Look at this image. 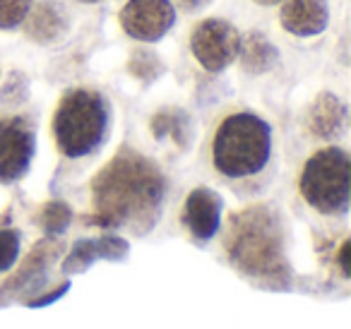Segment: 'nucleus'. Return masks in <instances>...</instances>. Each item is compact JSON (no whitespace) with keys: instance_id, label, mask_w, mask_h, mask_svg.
Here are the masks:
<instances>
[{"instance_id":"0eeeda50","label":"nucleus","mask_w":351,"mask_h":329,"mask_svg":"<svg viewBox=\"0 0 351 329\" xmlns=\"http://www.w3.org/2000/svg\"><path fill=\"white\" fill-rule=\"evenodd\" d=\"M34 156V130L20 116L0 118V183H15Z\"/></svg>"},{"instance_id":"f3484780","label":"nucleus","mask_w":351,"mask_h":329,"mask_svg":"<svg viewBox=\"0 0 351 329\" xmlns=\"http://www.w3.org/2000/svg\"><path fill=\"white\" fill-rule=\"evenodd\" d=\"M207 3H210V0H178V5H181L183 10H200Z\"/></svg>"},{"instance_id":"4468645a","label":"nucleus","mask_w":351,"mask_h":329,"mask_svg":"<svg viewBox=\"0 0 351 329\" xmlns=\"http://www.w3.org/2000/svg\"><path fill=\"white\" fill-rule=\"evenodd\" d=\"M32 8V0H0V29L22 25Z\"/></svg>"},{"instance_id":"9b49d317","label":"nucleus","mask_w":351,"mask_h":329,"mask_svg":"<svg viewBox=\"0 0 351 329\" xmlns=\"http://www.w3.org/2000/svg\"><path fill=\"white\" fill-rule=\"evenodd\" d=\"M68 29V15L65 8L53 0H46L34 8V12H27L25 32L36 44H51Z\"/></svg>"},{"instance_id":"6ab92c4d","label":"nucleus","mask_w":351,"mask_h":329,"mask_svg":"<svg viewBox=\"0 0 351 329\" xmlns=\"http://www.w3.org/2000/svg\"><path fill=\"white\" fill-rule=\"evenodd\" d=\"M260 5H274V3H282V0H255Z\"/></svg>"},{"instance_id":"aec40b11","label":"nucleus","mask_w":351,"mask_h":329,"mask_svg":"<svg viewBox=\"0 0 351 329\" xmlns=\"http://www.w3.org/2000/svg\"><path fill=\"white\" fill-rule=\"evenodd\" d=\"M82 3H99V0H82Z\"/></svg>"},{"instance_id":"f257e3e1","label":"nucleus","mask_w":351,"mask_h":329,"mask_svg":"<svg viewBox=\"0 0 351 329\" xmlns=\"http://www.w3.org/2000/svg\"><path fill=\"white\" fill-rule=\"evenodd\" d=\"M97 217L106 226L152 223L164 199V178L159 169L135 151L118 154L92 183Z\"/></svg>"},{"instance_id":"a211bd4d","label":"nucleus","mask_w":351,"mask_h":329,"mask_svg":"<svg viewBox=\"0 0 351 329\" xmlns=\"http://www.w3.org/2000/svg\"><path fill=\"white\" fill-rule=\"evenodd\" d=\"M341 269H344V274H349V243H344V247H341Z\"/></svg>"},{"instance_id":"2eb2a0df","label":"nucleus","mask_w":351,"mask_h":329,"mask_svg":"<svg viewBox=\"0 0 351 329\" xmlns=\"http://www.w3.org/2000/svg\"><path fill=\"white\" fill-rule=\"evenodd\" d=\"M20 255V233L12 228H0V271L10 269Z\"/></svg>"},{"instance_id":"39448f33","label":"nucleus","mask_w":351,"mask_h":329,"mask_svg":"<svg viewBox=\"0 0 351 329\" xmlns=\"http://www.w3.org/2000/svg\"><path fill=\"white\" fill-rule=\"evenodd\" d=\"M349 154L339 147L320 149L306 161L301 195L315 212L339 217L349 209Z\"/></svg>"},{"instance_id":"ddd939ff","label":"nucleus","mask_w":351,"mask_h":329,"mask_svg":"<svg viewBox=\"0 0 351 329\" xmlns=\"http://www.w3.org/2000/svg\"><path fill=\"white\" fill-rule=\"evenodd\" d=\"M341 123H344V106L339 103V99L332 94H322L315 106L311 108L313 132L320 137H332L339 132Z\"/></svg>"},{"instance_id":"9d476101","label":"nucleus","mask_w":351,"mask_h":329,"mask_svg":"<svg viewBox=\"0 0 351 329\" xmlns=\"http://www.w3.org/2000/svg\"><path fill=\"white\" fill-rule=\"evenodd\" d=\"M327 20V0H287L282 8V27L296 36L320 34Z\"/></svg>"},{"instance_id":"20e7f679","label":"nucleus","mask_w":351,"mask_h":329,"mask_svg":"<svg viewBox=\"0 0 351 329\" xmlns=\"http://www.w3.org/2000/svg\"><path fill=\"white\" fill-rule=\"evenodd\" d=\"M108 106L92 89H70L53 116L56 145L68 159H80L97 149L106 137Z\"/></svg>"},{"instance_id":"f8f14e48","label":"nucleus","mask_w":351,"mask_h":329,"mask_svg":"<svg viewBox=\"0 0 351 329\" xmlns=\"http://www.w3.org/2000/svg\"><path fill=\"white\" fill-rule=\"evenodd\" d=\"M241 63L248 73H265L274 65L277 60V49L267 41V36L260 32H250L243 41H241Z\"/></svg>"},{"instance_id":"7ed1b4c3","label":"nucleus","mask_w":351,"mask_h":329,"mask_svg":"<svg viewBox=\"0 0 351 329\" xmlns=\"http://www.w3.org/2000/svg\"><path fill=\"white\" fill-rule=\"evenodd\" d=\"M226 247L234 265L253 276H274L284 265L277 219L265 207H250L231 217Z\"/></svg>"},{"instance_id":"1a4fd4ad","label":"nucleus","mask_w":351,"mask_h":329,"mask_svg":"<svg viewBox=\"0 0 351 329\" xmlns=\"http://www.w3.org/2000/svg\"><path fill=\"white\" fill-rule=\"evenodd\" d=\"M219 217H221V199L217 193L207 188H197L188 195L186 199V226L191 233L200 241H210L219 231Z\"/></svg>"},{"instance_id":"423d86ee","label":"nucleus","mask_w":351,"mask_h":329,"mask_svg":"<svg viewBox=\"0 0 351 329\" xmlns=\"http://www.w3.org/2000/svg\"><path fill=\"white\" fill-rule=\"evenodd\" d=\"M191 49L202 68L210 73H219L236 60L241 49V36L229 22L205 20L193 29Z\"/></svg>"},{"instance_id":"dca6fc26","label":"nucleus","mask_w":351,"mask_h":329,"mask_svg":"<svg viewBox=\"0 0 351 329\" xmlns=\"http://www.w3.org/2000/svg\"><path fill=\"white\" fill-rule=\"evenodd\" d=\"M70 219V212L65 204H51L49 209H46L44 214V221L49 228H65V223H68Z\"/></svg>"},{"instance_id":"f03ea898","label":"nucleus","mask_w":351,"mask_h":329,"mask_svg":"<svg viewBox=\"0 0 351 329\" xmlns=\"http://www.w3.org/2000/svg\"><path fill=\"white\" fill-rule=\"evenodd\" d=\"M272 156V130L255 113H231L212 137V166L229 180L263 173Z\"/></svg>"},{"instance_id":"6e6552de","label":"nucleus","mask_w":351,"mask_h":329,"mask_svg":"<svg viewBox=\"0 0 351 329\" xmlns=\"http://www.w3.org/2000/svg\"><path fill=\"white\" fill-rule=\"evenodd\" d=\"M176 20L169 0H130L121 10V25L125 34L140 41H159Z\"/></svg>"}]
</instances>
